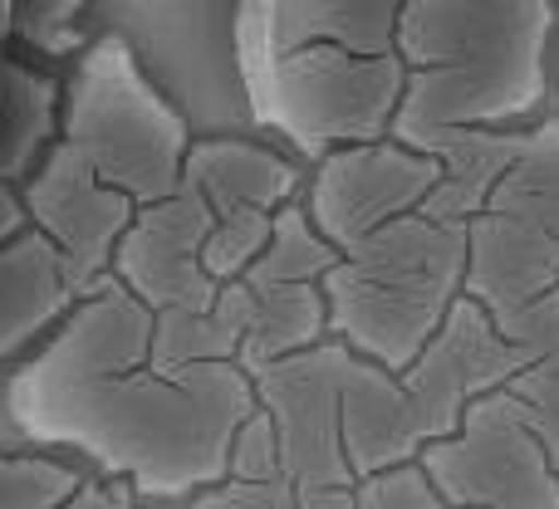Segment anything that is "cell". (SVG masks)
I'll return each instance as SVG.
<instances>
[{"mask_svg": "<svg viewBox=\"0 0 559 509\" xmlns=\"http://www.w3.org/2000/svg\"><path fill=\"white\" fill-rule=\"evenodd\" d=\"M0 20H5V0H0Z\"/></svg>", "mask_w": 559, "mask_h": 509, "instance_id": "cell-32", "label": "cell"}, {"mask_svg": "<svg viewBox=\"0 0 559 509\" xmlns=\"http://www.w3.org/2000/svg\"><path fill=\"white\" fill-rule=\"evenodd\" d=\"M79 485V471L64 461L0 451V509H59Z\"/></svg>", "mask_w": 559, "mask_h": 509, "instance_id": "cell-22", "label": "cell"}, {"mask_svg": "<svg viewBox=\"0 0 559 509\" xmlns=\"http://www.w3.org/2000/svg\"><path fill=\"white\" fill-rule=\"evenodd\" d=\"M309 167L295 153L255 137H192L182 167V186H192L212 216L231 211H280L299 202Z\"/></svg>", "mask_w": 559, "mask_h": 509, "instance_id": "cell-14", "label": "cell"}, {"mask_svg": "<svg viewBox=\"0 0 559 509\" xmlns=\"http://www.w3.org/2000/svg\"><path fill=\"white\" fill-rule=\"evenodd\" d=\"M79 304L69 265L45 235L29 226L10 245H0V363L39 338L49 324Z\"/></svg>", "mask_w": 559, "mask_h": 509, "instance_id": "cell-15", "label": "cell"}, {"mask_svg": "<svg viewBox=\"0 0 559 509\" xmlns=\"http://www.w3.org/2000/svg\"><path fill=\"white\" fill-rule=\"evenodd\" d=\"M525 128H462V133H447L432 147V157L442 162V177H437L432 196L423 202V216H432L442 226L476 221L491 206V192L511 172V162L521 157Z\"/></svg>", "mask_w": 559, "mask_h": 509, "instance_id": "cell-16", "label": "cell"}, {"mask_svg": "<svg viewBox=\"0 0 559 509\" xmlns=\"http://www.w3.org/2000/svg\"><path fill=\"white\" fill-rule=\"evenodd\" d=\"M555 84H559V39H555Z\"/></svg>", "mask_w": 559, "mask_h": 509, "instance_id": "cell-30", "label": "cell"}, {"mask_svg": "<svg viewBox=\"0 0 559 509\" xmlns=\"http://www.w3.org/2000/svg\"><path fill=\"white\" fill-rule=\"evenodd\" d=\"M354 500L358 509H447L432 475L423 471V461H407V465H393V471L354 481Z\"/></svg>", "mask_w": 559, "mask_h": 509, "instance_id": "cell-24", "label": "cell"}, {"mask_svg": "<svg viewBox=\"0 0 559 509\" xmlns=\"http://www.w3.org/2000/svg\"><path fill=\"white\" fill-rule=\"evenodd\" d=\"M407 0H236V69L255 94L285 69L397 54Z\"/></svg>", "mask_w": 559, "mask_h": 509, "instance_id": "cell-6", "label": "cell"}, {"mask_svg": "<svg viewBox=\"0 0 559 509\" xmlns=\"http://www.w3.org/2000/svg\"><path fill=\"white\" fill-rule=\"evenodd\" d=\"M212 206L192 186H177L167 202L138 206L108 275L153 314H163V308H212L222 294V284L202 269V245L212 235Z\"/></svg>", "mask_w": 559, "mask_h": 509, "instance_id": "cell-11", "label": "cell"}, {"mask_svg": "<svg viewBox=\"0 0 559 509\" xmlns=\"http://www.w3.org/2000/svg\"><path fill=\"white\" fill-rule=\"evenodd\" d=\"M338 265V251L314 231L305 202H289L275 211L271 241H265L261 259L246 269L251 289H271V284H319L329 269Z\"/></svg>", "mask_w": 559, "mask_h": 509, "instance_id": "cell-21", "label": "cell"}, {"mask_svg": "<svg viewBox=\"0 0 559 509\" xmlns=\"http://www.w3.org/2000/svg\"><path fill=\"white\" fill-rule=\"evenodd\" d=\"M521 348L496 328V318L486 314L476 299H456L452 314L442 318L432 338L423 343V353L403 367V387L413 397L417 416H423L427 446L452 436L462 426L466 407L476 397H491L521 373Z\"/></svg>", "mask_w": 559, "mask_h": 509, "instance_id": "cell-10", "label": "cell"}, {"mask_svg": "<svg viewBox=\"0 0 559 509\" xmlns=\"http://www.w3.org/2000/svg\"><path fill=\"white\" fill-rule=\"evenodd\" d=\"M59 143V88L25 64H0V182L20 186Z\"/></svg>", "mask_w": 559, "mask_h": 509, "instance_id": "cell-18", "label": "cell"}, {"mask_svg": "<svg viewBox=\"0 0 559 509\" xmlns=\"http://www.w3.org/2000/svg\"><path fill=\"white\" fill-rule=\"evenodd\" d=\"M59 143H69L104 186L133 206H153L182 186L192 128L143 74L118 35L79 54L74 78L59 94Z\"/></svg>", "mask_w": 559, "mask_h": 509, "instance_id": "cell-4", "label": "cell"}, {"mask_svg": "<svg viewBox=\"0 0 559 509\" xmlns=\"http://www.w3.org/2000/svg\"><path fill=\"white\" fill-rule=\"evenodd\" d=\"M20 202H25L29 226H35L59 251V259L69 265V279H74L79 299H84L98 279H108L118 241H123V231L138 216V206L128 202L123 192L98 182V177L88 172V162L69 143H55L45 153V162L20 182Z\"/></svg>", "mask_w": 559, "mask_h": 509, "instance_id": "cell-9", "label": "cell"}, {"mask_svg": "<svg viewBox=\"0 0 559 509\" xmlns=\"http://www.w3.org/2000/svg\"><path fill=\"white\" fill-rule=\"evenodd\" d=\"M88 5H94V0H10V20H15L20 39L59 54V49L74 45V20L84 15Z\"/></svg>", "mask_w": 559, "mask_h": 509, "instance_id": "cell-26", "label": "cell"}, {"mask_svg": "<svg viewBox=\"0 0 559 509\" xmlns=\"http://www.w3.org/2000/svg\"><path fill=\"white\" fill-rule=\"evenodd\" d=\"M138 509H177V505H138Z\"/></svg>", "mask_w": 559, "mask_h": 509, "instance_id": "cell-31", "label": "cell"}, {"mask_svg": "<svg viewBox=\"0 0 559 509\" xmlns=\"http://www.w3.org/2000/svg\"><path fill=\"white\" fill-rule=\"evenodd\" d=\"M271 211H231L216 216L212 235L202 245V269L216 279V284H231V279H246V269L261 259L265 241H271Z\"/></svg>", "mask_w": 559, "mask_h": 509, "instance_id": "cell-23", "label": "cell"}, {"mask_svg": "<svg viewBox=\"0 0 559 509\" xmlns=\"http://www.w3.org/2000/svg\"><path fill=\"white\" fill-rule=\"evenodd\" d=\"M447 509H559V481L511 392L476 397L462 426L423 456Z\"/></svg>", "mask_w": 559, "mask_h": 509, "instance_id": "cell-5", "label": "cell"}, {"mask_svg": "<svg viewBox=\"0 0 559 509\" xmlns=\"http://www.w3.org/2000/svg\"><path fill=\"white\" fill-rule=\"evenodd\" d=\"M338 432H344V461L354 481L407 465L427 451L423 416L407 397L403 373H388L354 353H344V373H338Z\"/></svg>", "mask_w": 559, "mask_h": 509, "instance_id": "cell-13", "label": "cell"}, {"mask_svg": "<svg viewBox=\"0 0 559 509\" xmlns=\"http://www.w3.org/2000/svg\"><path fill=\"white\" fill-rule=\"evenodd\" d=\"M466 226H442L413 211L388 221L319 279L329 338L354 357L403 373L462 299Z\"/></svg>", "mask_w": 559, "mask_h": 509, "instance_id": "cell-3", "label": "cell"}, {"mask_svg": "<svg viewBox=\"0 0 559 509\" xmlns=\"http://www.w3.org/2000/svg\"><path fill=\"white\" fill-rule=\"evenodd\" d=\"M437 177H442L437 157L413 153V147L383 137V143H358V147L324 153L309 167V182L299 202H305L314 231L344 255L358 241H368L373 231H383L388 221L423 211Z\"/></svg>", "mask_w": 559, "mask_h": 509, "instance_id": "cell-7", "label": "cell"}, {"mask_svg": "<svg viewBox=\"0 0 559 509\" xmlns=\"http://www.w3.org/2000/svg\"><path fill=\"white\" fill-rule=\"evenodd\" d=\"M226 481H246V485H265V481H285L280 465V436L275 422L255 407L231 436V461H226Z\"/></svg>", "mask_w": 559, "mask_h": 509, "instance_id": "cell-25", "label": "cell"}, {"mask_svg": "<svg viewBox=\"0 0 559 509\" xmlns=\"http://www.w3.org/2000/svg\"><path fill=\"white\" fill-rule=\"evenodd\" d=\"M344 343H319L309 353L280 357L251 373L255 407L275 422L280 465L295 490H334L354 485L344 461V432H338V373H344Z\"/></svg>", "mask_w": 559, "mask_h": 509, "instance_id": "cell-8", "label": "cell"}, {"mask_svg": "<svg viewBox=\"0 0 559 509\" xmlns=\"http://www.w3.org/2000/svg\"><path fill=\"white\" fill-rule=\"evenodd\" d=\"M515 348H521V373L506 383V392L521 402L531 432L540 436L545 456H559V289L525 314L496 324Z\"/></svg>", "mask_w": 559, "mask_h": 509, "instance_id": "cell-17", "label": "cell"}, {"mask_svg": "<svg viewBox=\"0 0 559 509\" xmlns=\"http://www.w3.org/2000/svg\"><path fill=\"white\" fill-rule=\"evenodd\" d=\"M25 231H29V216H25V202H20V186L0 182V245H10Z\"/></svg>", "mask_w": 559, "mask_h": 509, "instance_id": "cell-29", "label": "cell"}, {"mask_svg": "<svg viewBox=\"0 0 559 509\" xmlns=\"http://www.w3.org/2000/svg\"><path fill=\"white\" fill-rule=\"evenodd\" d=\"M5 407L35 446L88 456L108 481L133 485L138 505H192L226 481L255 387L241 363H157L153 308L108 275L10 377Z\"/></svg>", "mask_w": 559, "mask_h": 509, "instance_id": "cell-1", "label": "cell"}, {"mask_svg": "<svg viewBox=\"0 0 559 509\" xmlns=\"http://www.w3.org/2000/svg\"><path fill=\"white\" fill-rule=\"evenodd\" d=\"M559 289V245L535 221L481 211L466 221V275L462 294L476 299L496 324L525 314Z\"/></svg>", "mask_w": 559, "mask_h": 509, "instance_id": "cell-12", "label": "cell"}, {"mask_svg": "<svg viewBox=\"0 0 559 509\" xmlns=\"http://www.w3.org/2000/svg\"><path fill=\"white\" fill-rule=\"evenodd\" d=\"M486 211L535 221L559 245V118H535L525 128L521 157H515L511 172L491 192Z\"/></svg>", "mask_w": 559, "mask_h": 509, "instance_id": "cell-20", "label": "cell"}, {"mask_svg": "<svg viewBox=\"0 0 559 509\" xmlns=\"http://www.w3.org/2000/svg\"><path fill=\"white\" fill-rule=\"evenodd\" d=\"M251 294H255V314L241 338V357H236L246 373L329 343V304L319 284H271V289H251Z\"/></svg>", "mask_w": 559, "mask_h": 509, "instance_id": "cell-19", "label": "cell"}, {"mask_svg": "<svg viewBox=\"0 0 559 509\" xmlns=\"http://www.w3.org/2000/svg\"><path fill=\"white\" fill-rule=\"evenodd\" d=\"M192 509H299V490L289 481H265V485L222 481L197 495Z\"/></svg>", "mask_w": 559, "mask_h": 509, "instance_id": "cell-27", "label": "cell"}, {"mask_svg": "<svg viewBox=\"0 0 559 509\" xmlns=\"http://www.w3.org/2000/svg\"><path fill=\"white\" fill-rule=\"evenodd\" d=\"M59 509H138V495L128 481H84Z\"/></svg>", "mask_w": 559, "mask_h": 509, "instance_id": "cell-28", "label": "cell"}, {"mask_svg": "<svg viewBox=\"0 0 559 509\" xmlns=\"http://www.w3.org/2000/svg\"><path fill=\"white\" fill-rule=\"evenodd\" d=\"M555 0H407L393 143L427 153L462 128H525L555 84Z\"/></svg>", "mask_w": 559, "mask_h": 509, "instance_id": "cell-2", "label": "cell"}, {"mask_svg": "<svg viewBox=\"0 0 559 509\" xmlns=\"http://www.w3.org/2000/svg\"><path fill=\"white\" fill-rule=\"evenodd\" d=\"M555 10H559V0H555Z\"/></svg>", "mask_w": 559, "mask_h": 509, "instance_id": "cell-33", "label": "cell"}]
</instances>
